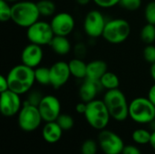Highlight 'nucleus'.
<instances>
[{"instance_id": "1", "label": "nucleus", "mask_w": 155, "mask_h": 154, "mask_svg": "<svg viewBox=\"0 0 155 154\" xmlns=\"http://www.w3.org/2000/svg\"><path fill=\"white\" fill-rule=\"evenodd\" d=\"M9 90L23 95L29 93L35 82V69L28 67L22 63L10 69L6 74Z\"/></svg>"}, {"instance_id": "2", "label": "nucleus", "mask_w": 155, "mask_h": 154, "mask_svg": "<svg viewBox=\"0 0 155 154\" xmlns=\"http://www.w3.org/2000/svg\"><path fill=\"white\" fill-rule=\"evenodd\" d=\"M40 13L37 3L29 0H20L12 4L11 21L23 28H28L40 20Z\"/></svg>"}, {"instance_id": "3", "label": "nucleus", "mask_w": 155, "mask_h": 154, "mask_svg": "<svg viewBox=\"0 0 155 154\" xmlns=\"http://www.w3.org/2000/svg\"><path fill=\"white\" fill-rule=\"evenodd\" d=\"M111 118L116 122H124L129 117V103L125 94L119 89L108 90L104 98Z\"/></svg>"}, {"instance_id": "4", "label": "nucleus", "mask_w": 155, "mask_h": 154, "mask_svg": "<svg viewBox=\"0 0 155 154\" xmlns=\"http://www.w3.org/2000/svg\"><path fill=\"white\" fill-rule=\"evenodd\" d=\"M84 116L87 123L97 131L106 129L110 120L112 119L104 100L97 98L87 103V108Z\"/></svg>"}, {"instance_id": "5", "label": "nucleus", "mask_w": 155, "mask_h": 154, "mask_svg": "<svg viewBox=\"0 0 155 154\" xmlns=\"http://www.w3.org/2000/svg\"><path fill=\"white\" fill-rule=\"evenodd\" d=\"M129 117L138 124H149L155 120V105L148 97H136L129 103Z\"/></svg>"}, {"instance_id": "6", "label": "nucleus", "mask_w": 155, "mask_h": 154, "mask_svg": "<svg viewBox=\"0 0 155 154\" xmlns=\"http://www.w3.org/2000/svg\"><path fill=\"white\" fill-rule=\"evenodd\" d=\"M131 25L124 18L107 20L102 37L112 44H119L125 42L131 34Z\"/></svg>"}, {"instance_id": "7", "label": "nucleus", "mask_w": 155, "mask_h": 154, "mask_svg": "<svg viewBox=\"0 0 155 154\" xmlns=\"http://www.w3.org/2000/svg\"><path fill=\"white\" fill-rule=\"evenodd\" d=\"M43 118L39 112V109L35 105L24 103V105L17 114V123L19 128L26 133H31L37 130Z\"/></svg>"}, {"instance_id": "8", "label": "nucleus", "mask_w": 155, "mask_h": 154, "mask_svg": "<svg viewBox=\"0 0 155 154\" xmlns=\"http://www.w3.org/2000/svg\"><path fill=\"white\" fill-rule=\"evenodd\" d=\"M54 35L50 22L48 23L46 21L38 20L26 28V37L29 43L41 46L49 45Z\"/></svg>"}, {"instance_id": "9", "label": "nucleus", "mask_w": 155, "mask_h": 154, "mask_svg": "<svg viewBox=\"0 0 155 154\" xmlns=\"http://www.w3.org/2000/svg\"><path fill=\"white\" fill-rule=\"evenodd\" d=\"M106 22L107 20L101 11L91 10L84 16L83 28L85 34L90 38H99L103 35Z\"/></svg>"}, {"instance_id": "10", "label": "nucleus", "mask_w": 155, "mask_h": 154, "mask_svg": "<svg viewBox=\"0 0 155 154\" xmlns=\"http://www.w3.org/2000/svg\"><path fill=\"white\" fill-rule=\"evenodd\" d=\"M99 148L104 154H122L125 146L122 137L110 130H102L98 135Z\"/></svg>"}, {"instance_id": "11", "label": "nucleus", "mask_w": 155, "mask_h": 154, "mask_svg": "<svg viewBox=\"0 0 155 154\" xmlns=\"http://www.w3.org/2000/svg\"><path fill=\"white\" fill-rule=\"evenodd\" d=\"M37 107L45 123L56 121L59 115L62 113L60 100L52 94L44 95Z\"/></svg>"}, {"instance_id": "12", "label": "nucleus", "mask_w": 155, "mask_h": 154, "mask_svg": "<svg viewBox=\"0 0 155 154\" xmlns=\"http://www.w3.org/2000/svg\"><path fill=\"white\" fill-rule=\"evenodd\" d=\"M23 105L24 103L22 102L20 94L13 92L12 90H7L1 93L0 111L2 115L5 117L9 118L17 115Z\"/></svg>"}, {"instance_id": "13", "label": "nucleus", "mask_w": 155, "mask_h": 154, "mask_svg": "<svg viewBox=\"0 0 155 154\" xmlns=\"http://www.w3.org/2000/svg\"><path fill=\"white\" fill-rule=\"evenodd\" d=\"M50 25L55 35L68 36L74 30L75 20L70 13L59 12L52 16Z\"/></svg>"}, {"instance_id": "14", "label": "nucleus", "mask_w": 155, "mask_h": 154, "mask_svg": "<svg viewBox=\"0 0 155 154\" xmlns=\"http://www.w3.org/2000/svg\"><path fill=\"white\" fill-rule=\"evenodd\" d=\"M50 85L58 90L67 84L71 75L69 64L65 61H57L50 67Z\"/></svg>"}, {"instance_id": "15", "label": "nucleus", "mask_w": 155, "mask_h": 154, "mask_svg": "<svg viewBox=\"0 0 155 154\" xmlns=\"http://www.w3.org/2000/svg\"><path fill=\"white\" fill-rule=\"evenodd\" d=\"M21 63L28 67L35 69L40 66L44 59L43 46L29 43L21 52Z\"/></svg>"}, {"instance_id": "16", "label": "nucleus", "mask_w": 155, "mask_h": 154, "mask_svg": "<svg viewBox=\"0 0 155 154\" xmlns=\"http://www.w3.org/2000/svg\"><path fill=\"white\" fill-rule=\"evenodd\" d=\"M103 89L100 81H93L89 79H84L79 87V97L81 101L84 103H89L96 99L98 93Z\"/></svg>"}, {"instance_id": "17", "label": "nucleus", "mask_w": 155, "mask_h": 154, "mask_svg": "<svg viewBox=\"0 0 155 154\" xmlns=\"http://www.w3.org/2000/svg\"><path fill=\"white\" fill-rule=\"evenodd\" d=\"M63 133V129L60 127L56 121L48 122L45 123L42 129V137L47 143L54 144L61 140Z\"/></svg>"}, {"instance_id": "18", "label": "nucleus", "mask_w": 155, "mask_h": 154, "mask_svg": "<svg viewBox=\"0 0 155 154\" xmlns=\"http://www.w3.org/2000/svg\"><path fill=\"white\" fill-rule=\"evenodd\" d=\"M108 71L107 64L103 60H94L87 64L86 78L93 81H100L102 76Z\"/></svg>"}, {"instance_id": "19", "label": "nucleus", "mask_w": 155, "mask_h": 154, "mask_svg": "<svg viewBox=\"0 0 155 154\" xmlns=\"http://www.w3.org/2000/svg\"><path fill=\"white\" fill-rule=\"evenodd\" d=\"M49 46L54 54L62 56L68 54L72 50V44L70 40L67 38V36L62 35H54Z\"/></svg>"}, {"instance_id": "20", "label": "nucleus", "mask_w": 155, "mask_h": 154, "mask_svg": "<svg viewBox=\"0 0 155 154\" xmlns=\"http://www.w3.org/2000/svg\"><path fill=\"white\" fill-rule=\"evenodd\" d=\"M71 75L78 80H84L87 73V64L79 57H75L68 62Z\"/></svg>"}, {"instance_id": "21", "label": "nucleus", "mask_w": 155, "mask_h": 154, "mask_svg": "<svg viewBox=\"0 0 155 154\" xmlns=\"http://www.w3.org/2000/svg\"><path fill=\"white\" fill-rule=\"evenodd\" d=\"M100 84L103 89L106 91L117 89L120 86V79L114 72L107 71L100 79Z\"/></svg>"}, {"instance_id": "22", "label": "nucleus", "mask_w": 155, "mask_h": 154, "mask_svg": "<svg viewBox=\"0 0 155 154\" xmlns=\"http://www.w3.org/2000/svg\"><path fill=\"white\" fill-rule=\"evenodd\" d=\"M152 136V132L144 128H138L134 130L132 133V139L137 145H146L150 144Z\"/></svg>"}, {"instance_id": "23", "label": "nucleus", "mask_w": 155, "mask_h": 154, "mask_svg": "<svg viewBox=\"0 0 155 154\" xmlns=\"http://www.w3.org/2000/svg\"><path fill=\"white\" fill-rule=\"evenodd\" d=\"M37 3L38 10L41 16L49 17L53 16L55 14L56 5L52 0H40Z\"/></svg>"}, {"instance_id": "24", "label": "nucleus", "mask_w": 155, "mask_h": 154, "mask_svg": "<svg viewBox=\"0 0 155 154\" xmlns=\"http://www.w3.org/2000/svg\"><path fill=\"white\" fill-rule=\"evenodd\" d=\"M35 82L41 85H50V68L45 66H38L35 69Z\"/></svg>"}, {"instance_id": "25", "label": "nucleus", "mask_w": 155, "mask_h": 154, "mask_svg": "<svg viewBox=\"0 0 155 154\" xmlns=\"http://www.w3.org/2000/svg\"><path fill=\"white\" fill-rule=\"evenodd\" d=\"M141 40L145 44H152L155 42V25L147 23L143 26L140 32Z\"/></svg>"}, {"instance_id": "26", "label": "nucleus", "mask_w": 155, "mask_h": 154, "mask_svg": "<svg viewBox=\"0 0 155 154\" xmlns=\"http://www.w3.org/2000/svg\"><path fill=\"white\" fill-rule=\"evenodd\" d=\"M56 122L60 125V127L63 129L64 132L72 130L74 125V120L73 116H71L68 113H61L59 117L57 118Z\"/></svg>"}, {"instance_id": "27", "label": "nucleus", "mask_w": 155, "mask_h": 154, "mask_svg": "<svg viewBox=\"0 0 155 154\" xmlns=\"http://www.w3.org/2000/svg\"><path fill=\"white\" fill-rule=\"evenodd\" d=\"M12 17V5L5 0H0V20L3 23L8 22Z\"/></svg>"}, {"instance_id": "28", "label": "nucleus", "mask_w": 155, "mask_h": 154, "mask_svg": "<svg viewBox=\"0 0 155 154\" xmlns=\"http://www.w3.org/2000/svg\"><path fill=\"white\" fill-rule=\"evenodd\" d=\"M99 149L98 142H95L93 139L85 140L81 146L82 154H96Z\"/></svg>"}, {"instance_id": "29", "label": "nucleus", "mask_w": 155, "mask_h": 154, "mask_svg": "<svg viewBox=\"0 0 155 154\" xmlns=\"http://www.w3.org/2000/svg\"><path fill=\"white\" fill-rule=\"evenodd\" d=\"M142 0H120L119 5L127 11H136L142 6Z\"/></svg>"}, {"instance_id": "30", "label": "nucleus", "mask_w": 155, "mask_h": 154, "mask_svg": "<svg viewBox=\"0 0 155 154\" xmlns=\"http://www.w3.org/2000/svg\"><path fill=\"white\" fill-rule=\"evenodd\" d=\"M144 18L147 23L155 25V1L149 2L144 8Z\"/></svg>"}, {"instance_id": "31", "label": "nucleus", "mask_w": 155, "mask_h": 154, "mask_svg": "<svg viewBox=\"0 0 155 154\" xmlns=\"http://www.w3.org/2000/svg\"><path fill=\"white\" fill-rule=\"evenodd\" d=\"M43 94L39 92V91H30L29 93H27V97L26 100L24 102L25 103H29L32 105H35L38 106L39 103L41 102L42 98H43Z\"/></svg>"}, {"instance_id": "32", "label": "nucleus", "mask_w": 155, "mask_h": 154, "mask_svg": "<svg viewBox=\"0 0 155 154\" xmlns=\"http://www.w3.org/2000/svg\"><path fill=\"white\" fill-rule=\"evenodd\" d=\"M143 55L144 60L149 64H154L155 63V45L147 44L143 51Z\"/></svg>"}, {"instance_id": "33", "label": "nucleus", "mask_w": 155, "mask_h": 154, "mask_svg": "<svg viewBox=\"0 0 155 154\" xmlns=\"http://www.w3.org/2000/svg\"><path fill=\"white\" fill-rule=\"evenodd\" d=\"M98 7L101 8H112L119 5L120 0H92Z\"/></svg>"}, {"instance_id": "34", "label": "nucleus", "mask_w": 155, "mask_h": 154, "mask_svg": "<svg viewBox=\"0 0 155 154\" xmlns=\"http://www.w3.org/2000/svg\"><path fill=\"white\" fill-rule=\"evenodd\" d=\"M122 154H142V152L138 146L129 144V145L124 146V148L122 152Z\"/></svg>"}, {"instance_id": "35", "label": "nucleus", "mask_w": 155, "mask_h": 154, "mask_svg": "<svg viewBox=\"0 0 155 154\" xmlns=\"http://www.w3.org/2000/svg\"><path fill=\"white\" fill-rule=\"evenodd\" d=\"M9 90V84L6 76L1 75L0 76V93H3L5 91Z\"/></svg>"}, {"instance_id": "36", "label": "nucleus", "mask_w": 155, "mask_h": 154, "mask_svg": "<svg viewBox=\"0 0 155 154\" xmlns=\"http://www.w3.org/2000/svg\"><path fill=\"white\" fill-rule=\"evenodd\" d=\"M86 108H87V103H84L83 101H81L80 103H78L75 106V111L77 113L79 114H84L85 111H86Z\"/></svg>"}, {"instance_id": "37", "label": "nucleus", "mask_w": 155, "mask_h": 154, "mask_svg": "<svg viewBox=\"0 0 155 154\" xmlns=\"http://www.w3.org/2000/svg\"><path fill=\"white\" fill-rule=\"evenodd\" d=\"M74 50H75V54L77 57L82 58L83 54H84V52H85V46L84 44H77V45L74 47Z\"/></svg>"}, {"instance_id": "38", "label": "nucleus", "mask_w": 155, "mask_h": 154, "mask_svg": "<svg viewBox=\"0 0 155 154\" xmlns=\"http://www.w3.org/2000/svg\"><path fill=\"white\" fill-rule=\"evenodd\" d=\"M147 97H148V99L155 105V83L150 87V89L148 91Z\"/></svg>"}, {"instance_id": "39", "label": "nucleus", "mask_w": 155, "mask_h": 154, "mask_svg": "<svg viewBox=\"0 0 155 154\" xmlns=\"http://www.w3.org/2000/svg\"><path fill=\"white\" fill-rule=\"evenodd\" d=\"M150 145L151 147L155 151V130L152 132V136H151V141H150Z\"/></svg>"}, {"instance_id": "40", "label": "nucleus", "mask_w": 155, "mask_h": 154, "mask_svg": "<svg viewBox=\"0 0 155 154\" xmlns=\"http://www.w3.org/2000/svg\"><path fill=\"white\" fill-rule=\"evenodd\" d=\"M150 74H151L153 80L154 81L155 83V63L154 64H152V65H151V68H150Z\"/></svg>"}, {"instance_id": "41", "label": "nucleus", "mask_w": 155, "mask_h": 154, "mask_svg": "<svg viewBox=\"0 0 155 154\" xmlns=\"http://www.w3.org/2000/svg\"><path fill=\"white\" fill-rule=\"evenodd\" d=\"M77 4L81 5H88L92 0H75Z\"/></svg>"}, {"instance_id": "42", "label": "nucleus", "mask_w": 155, "mask_h": 154, "mask_svg": "<svg viewBox=\"0 0 155 154\" xmlns=\"http://www.w3.org/2000/svg\"><path fill=\"white\" fill-rule=\"evenodd\" d=\"M5 1L8 2V3H10V4H15V3H16V2H18L20 0H5Z\"/></svg>"}]
</instances>
